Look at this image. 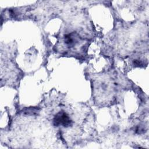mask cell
<instances>
[{
	"label": "cell",
	"mask_w": 149,
	"mask_h": 149,
	"mask_svg": "<svg viewBox=\"0 0 149 149\" xmlns=\"http://www.w3.org/2000/svg\"><path fill=\"white\" fill-rule=\"evenodd\" d=\"M71 122L72 121L70 119V118L68 114L64 112L58 113L54 119V123L55 125L57 126L61 125L63 127H68L70 126Z\"/></svg>",
	"instance_id": "cell-1"
},
{
	"label": "cell",
	"mask_w": 149,
	"mask_h": 149,
	"mask_svg": "<svg viewBox=\"0 0 149 149\" xmlns=\"http://www.w3.org/2000/svg\"><path fill=\"white\" fill-rule=\"evenodd\" d=\"M79 38L76 34L71 33L65 36L63 42L68 48H72L76 46L79 42Z\"/></svg>",
	"instance_id": "cell-2"
}]
</instances>
